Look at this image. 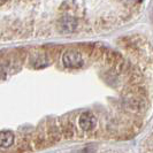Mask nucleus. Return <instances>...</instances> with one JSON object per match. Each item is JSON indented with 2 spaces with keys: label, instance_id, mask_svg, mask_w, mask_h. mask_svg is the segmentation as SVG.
I'll use <instances>...</instances> for the list:
<instances>
[{
  "label": "nucleus",
  "instance_id": "obj_1",
  "mask_svg": "<svg viewBox=\"0 0 153 153\" xmlns=\"http://www.w3.org/2000/svg\"><path fill=\"white\" fill-rule=\"evenodd\" d=\"M62 65L69 69H77L82 68V66L84 65V59L83 55L77 52L75 50H68L62 54Z\"/></svg>",
  "mask_w": 153,
  "mask_h": 153
},
{
  "label": "nucleus",
  "instance_id": "obj_2",
  "mask_svg": "<svg viewBox=\"0 0 153 153\" xmlns=\"http://www.w3.org/2000/svg\"><path fill=\"white\" fill-rule=\"evenodd\" d=\"M78 124L84 131H91L97 126V119L92 113H83L78 119Z\"/></svg>",
  "mask_w": 153,
  "mask_h": 153
},
{
  "label": "nucleus",
  "instance_id": "obj_3",
  "mask_svg": "<svg viewBox=\"0 0 153 153\" xmlns=\"http://www.w3.org/2000/svg\"><path fill=\"white\" fill-rule=\"evenodd\" d=\"M14 134L12 131L2 130L0 134V145L1 147H9L14 143Z\"/></svg>",
  "mask_w": 153,
  "mask_h": 153
},
{
  "label": "nucleus",
  "instance_id": "obj_4",
  "mask_svg": "<svg viewBox=\"0 0 153 153\" xmlns=\"http://www.w3.org/2000/svg\"><path fill=\"white\" fill-rule=\"evenodd\" d=\"M8 1H9V0H1V5L4 6V5H5L6 2H8Z\"/></svg>",
  "mask_w": 153,
  "mask_h": 153
},
{
  "label": "nucleus",
  "instance_id": "obj_5",
  "mask_svg": "<svg viewBox=\"0 0 153 153\" xmlns=\"http://www.w3.org/2000/svg\"><path fill=\"white\" fill-rule=\"evenodd\" d=\"M152 20H153V13H152Z\"/></svg>",
  "mask_w": 153,
  "mask_h": 153
}]
</instances>
